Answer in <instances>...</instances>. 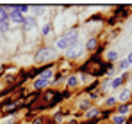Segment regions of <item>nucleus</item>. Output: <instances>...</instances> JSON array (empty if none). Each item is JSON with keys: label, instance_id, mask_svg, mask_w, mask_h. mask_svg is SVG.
Wrapping results in <instances>:
<instances>
[{"label": "nucleus", "instance_id": "obj_11", "mask_svg": "<svg viewBox=\"0 0 132 124\" xmlns=\"http://www.w3.org/2000/svg\"><path fill=\"white\" fill-rule=\"evenodd\" d=\"M66 85H68V89H75V87L79 85V78H77L75 75H71V76L68 78V82H66Z\"/></svg>", "mask_w": 132, "mask_h": 124}, {"label": "nucleus", "instance_id": "obj_19", "mask_svg": "<svg viewBox=\"0 0 132 124\" xmlns=\"http://www.w3.org/2000/svg\"><path fill=\"white\" fill-rule=\"evenodd\" d=\"M127 67H129V62L127 60H120V69H121V71H125Z\"/></svg>", "mask_w": 132, "mask_h": 124}, {"label": "nucleus", "instance_id": "obj_5", "mask_svg": "<svg viewBox=\"0 0 132 124\" xmlns=\"http://www.w3.org/2000/svg\"><path fill=\"white\" fill-rule=\"evenodd\" d=\"M9 23V5H0V25Z\"/></svg>", "mask_w": 132, "mask_h": 124}, {"label": "nucleus", "instance_id": "obj_1", "mask_svg": "<svg viewBox=\"0 0 132 124\" xmlns=\"http://www.w3.org/2000/svg\"><path fill=\"white\" fill-rule=\"evenodd\" d=\"M77 39H79V30L77 28H70V30H66L64 34L57 39L55 46H57V50H64L66 51L70 46H73L77 43Z\"/></svg>", "mask_w": 132, "mask_h": 124}, {"label": "nucleus", "instance_id": "obj_17", "mask_svg": "<svg viewBox=\"0 0 132 124\" xmlns=\"http://www.w3.org/2000/svg\"><path fill=\"white\" fill-rule=\"evenodd\" d=\"M54 119H55V122H61V121L64 119V113H63V112H59V113H55V117H54Z\"/></svg>", "mask_w": 132, "mask_h": 124}, {"label": "nucleus", "instance_id": "obj_6", "mask_svg": "<svg viewBox=\"0 0 132 124\" xmlns=\"http://www.w3.org/2000/svg\"><path fill=\"white\" fill-rule=\"evenodd\" d=\"M22 27H23V30H32V28H36V18H32V16H25V18H23Z\"/></svg>", "mask_w": 132, "mask_h": 124}, {"label": "nucleus", "instance_id": "obj_15", "mask_svg": "<svg viewBox=\"0 0 132 124\" xmlns=\"http://www.w3.org/2000/svg\"><path fill=\"white\" fill-rule=\"evenodd\" d=\"M116 59H118V51H114V50H111L109 53H107V60H109V64H111V62H114Z\"/></svg>", "mask_w": 132, "mask_h": 124}, {"label": "nucleus", "instance_id": "obj_13", "mask_svg": "<svg viewBox=\"0 0 132 124\" xmlns=\"http://www.w3.org/2000/svg\"><path fill=\"white\" fill-rule=\"evenodd\" d=\"M130 96H132V92H130V90H123V92L120 94V101H123V103H127V101L130 99Z\"/></svg>", "mask_w": 132, "mask_h": 124}, {"label": "nucleus", "instance_id": "obj_20", "mask_svg": "<svg viewBox=\"0 0 132 124\" xmlns=\"http://www.w3.org/2000/svg\"><path fill=\"white\" fill-rule=\"evenodd\" d=\"M18 9H20V13H25V11H29V5H25V4H22V5H16Z\"/></svg>", "mask_w": 132, "mask_h": 124}, {"label": "nucleus", "instance_id": "obj_23", "mask_svg": "<svg viewBox=\"0 0 132 124\" xmlns=\"http://www.w3.org/2000/svg\"><path fill=\"white\" fill-rule=\"evenodd\" d=\"M127 62H129V66H132V51L129 53V57H127Z\"/></svg>", "mask_w": 132, "mask_h": 124}, {"label": "nucleus", "instance_id": "obj_22", "mask_svg": "<svg viewBox=\"0 0 132 124\" xmlns=\"http://www.w3.org/2000/svg\"><path fill=\"white\" fill-rule=\"evenodd\" d=\"M0 30H2V32H7V30H9V23H5V25H0Z\"/></svg>", "mask_w": 132, "mask_h": 124}, {"label": "nucleus", "instance_id": "obj_4", "mask_svg": "<svg viewBox=\"0 0 132 124\" xmlns=\"http://www.w3.org/2000/svg\"><path fill=\"white\" fill-rule=\"evenodd\" d=\"M80 51H82V46H80V43L77 41L73 46H70V48L66 50V57H68V59H77V57L80 55Z\"/></svg>", "mask_w": 132, "mask_h": 124}, {"label": "nucleus", "instance_id": "obj_18", "mask_svg": "<svg viewBox=\"0 0 132 124\" xmlns=\"http://www.w3.org/2000/svg\"><path fill=\"white\" fill-rule=\"evenodd\" d=\"M114 103H116V98H107L105 99V106H112Z\"/></svg>", "mask_w": 132, "mask_h": 124}, {"label": "nucleus", "instance_id": "obj_7", "mask_svg": "<svg viewBox=\"0 0 132 124\" xmlns=\"http://www.w3.org/2000/svg\"><path fill=\"white\" fill-rule=\"evenodd\" d=\"M96 46H98V39L96 37H89L88 41H86V50L88 51H95Z\"/></svg>", "mask_w": 132, "mask_h": 124}, {"label": "nucleus", "instance_id": "obj_2", "mask_svg": "<svg viewBox=\"0 0 132 124\" xmlns=\"http://www.w3.org/2000/svg\"><path fill=\"white\" fill-rule=\"evenodd\" d=\"M54 57H55V50H54V48H41V50L36 53V60L38 62L52 60Z\"/></svg>", "mask_w": 132, "mask_h": 124}, {"label": "nucleus", "instance_id": "obj_10", "mask_svg": "<svg viewBox=\"0 0 132 124\" xmlns=\"http://www.w3.org/2000/svg\"><path fill=\"white\" fill-rule=\"evenodd\" d=\"M86 117L91 119V121H95V119H98V108H88V112H86Z\"/></svg>", "mask_w": 132, "mask_h": 124}, {"label": "nucleus", "instance_id": "obj_3", "mask_svg": "<svg viewBox=\"0 0 132 124\" xmlns=\"http://www.w3.org/2000/svg\"><path fill=\"white\" fill-rule=\"evenodd\" d=\"M23 18H25V16L20 13V9H18L16 5H11V7H9V21L20 25V23H23Z\"/></svg>", "mask_w": 132, "mask_h": 124}, {"label": "nucleus", "instance_id": "obj_14", "mask_svg": "<svg viewBox=\"0 0 132 124\" xmlns=\"http://www.w3.org/2000/svg\"><path fill=\"white\" fill-rule=\"evenodd\" d=\"M112 122L114 124H125L127 119H125V115H118V113H116V115L112 117Z\"/></svg>", "mask_w": 132, "mask_h": 124}, {"label": "nucleus", "instance_id": "obj_9", "mask_svg": "<svg viewBox=\"0 0 132 124\" xmlns=\"http://www.w3.org/2000/svg\"><path fill=\"white\" fill-rule=\"evenodd\" d=\"M125 78H127V75H121V76L114 78V80H112V83H111V87H112V89H118L120 85H123V82H125Z\"/></svg>", "mask_w": 132, "mask_h": 124}, {"label": "nucleus", "instance_id": "obj_8", "mask_svg": "<svg viewBox=\"0 0 132 124\" xmlns=\"http://www.w3.org/2000/svg\"><path fill=\"white\" fill-rule=\"evenodd\" d=\"M46 85H48V80H45V78H36V80H34V89H36V90L45 89Z\"/></svg>", "mask_w": 132, "mask_h": 124}, {"label": "nucleus", "instance_id": "obj_16", "mask_svg": "<svg viewBox=\"0 0 132 124\" xmlns=\"http://www.w3.org/2000/svg\"><path fill=\"white\" fill-rule=\"evenodd\" d=\"M50 32H52V25H50V23H46V25H45V28H43V36H48Z\"/></svg>", "mask_w": 132, "mask_h": 124}, {"label": "nucleus", "instance_id": "obj_12", "mask_svg": "<svg viewBox=\"0 0 132 124\" xmlns=\"http://www.w3.org/2000/svg\"><path fill=\"white\" fill-rule=\"evenodd\" d=\"M130 110V103H123L120 108H118V115H127Z\"/></svg>", "mask_w": 132, "mask_h": 124}, {"label": "nucleus", "instance_id": "obj_21", "mask_svg": "<svg viewBox=\"0 0 132 124\" xmlns=\"http://www.w3.org/2000/svg\"><path fill=\"white\" fill-rule=\"evenodd\" d=\"M43 122H45V119H43V117H36V119L32 121V124H43Z\"/></svg>", "mask_w": 132, "mask_h": 124}]
</instances>
